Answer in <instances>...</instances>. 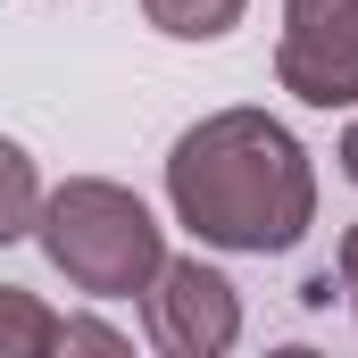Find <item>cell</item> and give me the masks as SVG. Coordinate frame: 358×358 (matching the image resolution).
Instances as JSON below:
<instances>
[{"label":"cell","mask_w":358,"mask_h":358,"mask_svg":"<svg viewBox=\"0 0 358 358\" xmlns=\"http://www.w3.org/2000/svg\"><path fill=\"white\" fill-rule=\"evenodd\" d=\"M59 325H67V317H50L25 283H0V358H42V350H59Z\"/></svg>","instance_id":"obj_5"},{"label":"cell","mask_w":358,"mask_h":358,"mask_svg":"<svg viewBox=\"0 0 358 358\" xmlns=\"http://www.w3.org/2000/svg\"><path fill=\"white\" fill-rule=\"evenodd\" d=\"M59 350H125V334H108V325H92V317H67V325H59Z\"/></svg>","instance_id":"obj_8"},{"label":"cell","mask_w":358,"mask_h":358,"mask_svg":"<svg viewBox=\"0 0 358 358\" xmlns=\"http://www.w3.org/2000/svg\"><path fill=\"white\" fill-rule=\"evenodd\" d=\"M34 217H42V176H34V159L0 134V250H8L17 234H34Z\"/></svg>","instance_id":"obj_7"},{"label":"cell","mask_w":358,"mask_h":358,"mask_svg":"<svg viewBox=\"0 0 358 358\" xmlns=\"http://www.w3.org/2000/svg\"><path fill=\"white\" fill-rule=\"evenodd\" d=\"M334 159H342V176L358 183V125H350V134H342V150H334Z\"/></svg>","instance_id":"obj_10"},{"label":"cell","mask_w":358,"mask_h":358,"mask_svg":"<svg viewBox=\"0 0 358 358\" xmlns=\"http://www.w3.org/2000/svg\"><path fill=\"white\" fill-rule=\"evenodd\" d=\"M242 8H250V0H142V17H150L167 42H217V34L242 25Z\"/></svg>","instance_id":"obj_6"},{"label":"cell","mask_w":358,"mask_h":358,"mask_svg":"<svg viewBox=\"0 0 358 358\" xmlns=\"http://www.w3.org/2000/svg\"><path fill=\"white\" fill-rule=\"evenodd\" d=\"M34 234H42L50 267L67 275L76 292H92V300H134L159 275V259H167L159 217L108 176H67L59 192H42Z\"/></svg>","instance_id":"obj_2"},{"label":"cell","mask_w":358,"mask_h":358,"mask_svg":"<svg viewBox=\"0 0 358 358\" xmlns=\"http://www.w3.org/2000/svg\"><path fill=\"white\" fill-rule=\"evenodd\" d=\"M142 325L167 358H225L242 342V292L208 259H159L142 283Z\"/></svg>","instance_id":"obj_3"},{"label":"cell","mask_w":358,"mask_h":358,"mask_svg":"<svg viewBox=\"0 0 358 358\" xmlns=\"http://www.w3.org/2000/svg\"><path fill=\"white\" fill-rule=\"evenodd\" d=\"M275 84L308 108H358V0H283Z\"/></svg>","instance_id":"obj_4"},{"label":"cell","mask_w":358,"mask_h":358,"mask_svg":"<svg viewBox=\"0 0 358 358\" xmlns=\"http://www.w3.org/2000/svg\"><path fill=\"white\" fill-rule=\"evenodd\" d=\"M334 275H342V292H350V317H358V225L342 234V250H334Z\"/></svg>","instance_id":"obj_9"},{"label":"cell","mask_w":358,"mask_h":358,"mask_svg":"<svg viewBox=\"0 0 358 358\" xmlns=\"http://www.w3.org/2000/svg\"><path fill=\"white\" fill-rule=\"evenodd\" d=\"M167 208L208 250L283 259L317 225V167L267 108H217L167 150Z\"/></svg>","instance_id":"obj_1"}]
</instances>
